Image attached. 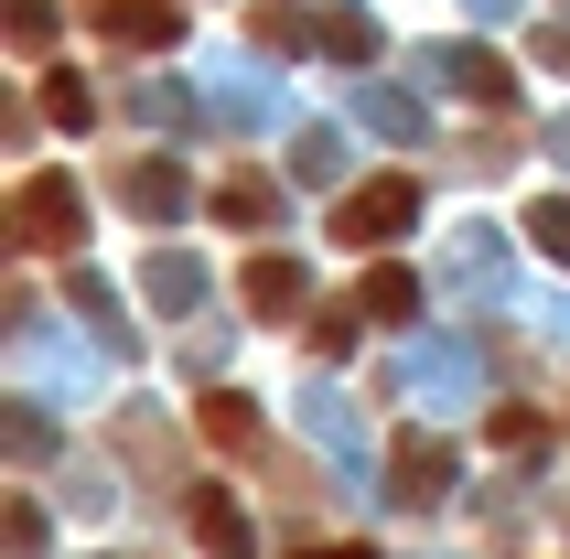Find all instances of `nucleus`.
I'll list each match as a JSON object with an SVG mask.
<instances>
[{
	"instance_id": "nucleus-1",
	"label": "nucleus",
	"mask_w": 570,
	"mask_h": 559,
	"mask_svg": "<svg viewBox=\"0 0 570 559\" xmlns=\"http://www.w3.org/2000/svg\"><path fill=\"white\" fill-rule=\"evenodd\" d=\"M410 216H420V184H410V173H377V184L334 194V248H387Z\"/></svg>"
},
{
	"instance_id": "nucleus-2",
	"label": "nucleus",
	"mask_w": 570,
	"mask_h": 559,
	"mask_svg": "<svg viewBox=\"0 0 570 559\" xmlns=\"http://www.w3.org/2000/svg\"><path fill=\"white\" fill-rule=\"evenodd\" d=\"M11 237H22V248H76V237H87V205H76L65 184H22V205H11Z\"/></svg>"
},
{
	"instance_id": "nucleus-3",
	"label": "nucleus",
	"mask_w": 570,
	"mask_h": 559,
	"mask_svg": "<svg viewBox=\"0 0 570 559\" xmlns=\"http://www.w3.org/2000/svg\"><path fill=\"white\" fill-rule=\"evenodd\" d=\"M237 302H248L258 323H291V312H302V258H281V248H258L248 269H237Z\"/></svg>"
},
{
	"instance_id": "nucleus-4",
	"label": "nucleus",
	"mask_w": 570,
	"mask_h": 559,
	"mask_svg": "<svg viewBox=\"0 0 570 559\" xmlns=\"http://www.w3.org/2000/svg\"><path fill=\"white\" fill-rule=\"evenodd\" d=\"M194 431L216 441V452H258L269 420H258V399H237V388H205V399H194Z\"/></svg>"
},
{
	"instance_id": "nucleus-5",
	"label": "nucleus",
	"mask_w": 570,
	"mask_h": 559,
	"mask_svg": "<svg viewBox=\"0 0 570 559\" xmlns=\"http://www.w3.org/2000/svg\"><path fill=\"white\" fill-rule=\"evenodd\" d=\"M87 22L108 32V43H140V55H151V43H173V32H184V11H161V0H97Z\"/></svg>"
},
{
	"instance_id": "nucleus-6",
	"label": "nucleus",
	"mask_w": 570,
	"mask_h": 559,
	"mask_svg": "<svg viewBox=\"0 0 570 559\" xmlns=\"http://www.w3.org/2000/svg\"><path fill=\"white\" fill-rule=\"evenodd\" d=\"M442 484H452V452H442V441H399V452H387V496H399V506H431Z\"/></svg>"
},
{
	"instance_id": "nucleus-7",
	"label": "nucleus",
	"mask_w": 570,
	"mask_h": 559,
	"mask_svg": "<svg viewBox=\"0 0 570 559\" xmlns=\"http://www.w3.org/2000/svg\"><path fill=\"white\" fill-rule=\"evenodd\" d=\"M194 538H205V559H258L248 517H237V496H216V484H194Z\"/></svg>"
},
{
	"instance_id": "nucleus-8",
	"label": "nucleus",
	"mask_w": 570,
	"mask_h": 559,
	"mask_svg": "<svg viewBox=\"0 0 570 559\" xmlns=\"http://www.w3.org/2000/svg\"><path fill=\"white\" fill-rule=\"evenodd\" d=\"M216 216L226 226H269V216H281V184H269V173H226V184H216Z\"/></svg>"
},
{
	"instance_id": "nucleus-9",
	"label": "nucleus",
	"mask_w": 570,
	"mask_h": 559,
	"mask_svg": "<svg viewBox=\"0 0 570 559\" xmlns=\"http://www.w3.org/2000/svg\"><path fill=\"white\" fill-rule=\"evenodd\" d=\"M119 194H129V216H173V205H184V173H173V161H129Z\"/></svg>"
},
{
	"instance_id": "nucleus-10",
	"label": "nucleus",
	"mask_w": 570,
	"mask_h": 559,
	"mask_svg": "<svg viewBox=\"0 0 570 559\" xmlns=\"http://www.w3.org/2000/svg\"><path fill=\"white\" fill-rule=\"evenodd\" d=\"M43 119H55V129H87V119H97V87L76 76V65H55V76H43Z\"/></svg>"
},
{
	"instance_id": "nucleus-11",
	"label": "nucleus",
	"mask_w": 570,
	"mask_h": 559,
	"mask_svg": "<svg viewBox=\"0 0 570 559\" xmlns=\"http://www.w3.org/2000/svg\"><path fill=\"white\" fill-rule=\"evenodd\" d=\"M420 312V280L410 269H366V323H410Z\"/></svg>"
},
{
	"instance_id": "nucleus-12",
	"label": "nucleus",
	"mask_w": 570,
	"mask_h": 559,
	"mask_svg": "<svg viewBox=\"0 0 570 559\" xmlns=\"http://www.w3.org/2000/svg\"><path fill=\"white\" fill-rule=\"evenodd\" d=\"M11 43L22 55H55V0H11Z\"/></svg>"
},
{
	"instance_id": "nucleus-13",
	"label": "nucleus",
	"mask_w": 570,
	"mask_h": 559,
	"mask_svg": "<svg viewBox=\"0 0 570 559\" xmlns=\"http://www.w3.org/2000/svg\"><path fill=\"white\" fill-rule=\"evenodd\" d=\"M528 237H539V248H560V258H570V194H539V205H528Z\"/></svg>"
},
{
	"instance_id": "nucleus-14",
	"label": "nucleus",
	"mask_w": 570,
	"mask_h": 559,
	"mask_svg": "<svg viewBox=\"0 0 570 559\" xmlns=\"http://www.w3.org/2000/svg\"><path fill=\"white\" fill-rule=\"evenodd\" d=\"M539 441H549L539 409H495V452H539Z\"/></svg>"
},
{
	"instance_id": "nucleus-15",
	"label": "nucleus",
	"mask_w": 570,
	"mask_h": 559,
	"mask_svg": "<svg viewBox=\"0 0 570 559\" xmlns=\"http://www.w3.org/2000/svg\"><path fill=\"white\" fill-rule=\"evenodd\" d=\"M248 32H258V43H302V22H291V0H258V11H248Z\"/></svg>"
},
{
	"instance_id": "nucleus-16",
	"label": "nucleus",
	"mask_w": 570,
	"mask_h": 559,
	"mask_svg": "<svg viewBox=\"0 0 570 559\" xmlns=\"http://www.w3.org/2000/svg\"><path fill=\"white\" fill-rule=\"evenodd\" d=\"M291 559H377L366 538H323V549H291Z\"/></svg>"
}]
</instances>
